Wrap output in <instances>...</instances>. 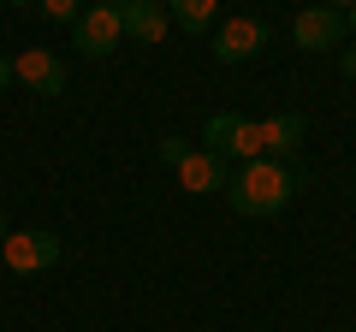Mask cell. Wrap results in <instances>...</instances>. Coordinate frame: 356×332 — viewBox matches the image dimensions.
I'll return each instance as SVG.
<instances>
[{
    "label": "cell",
    "instance_id": "7",
    "mask_svg": "<svg viewBox=\"0 0 356 332\" xmlns=\"http://www.w3.org/2000/svg\"><path fill=\"white\" fill-rule=\"evenodd\" d=\"M172 172H178V190H191V196H214V190L232 184V166L220 160L214 149H184V160H178Z\"/></svg>",
    "mask_w": 356,
    "mask_h": 332
},
{
    "label": "cell",
    "instance_id": "8",
    "mask_svg": "<svg viewBox=\"0 0 356 332\" xmlns=\"http://www.w3.org/2000/svg\"><path fill=\"white\" fill-rule=\"evenodd\" d=\"M13 72H18V83L36 90V95H65V65L54 60L48 48H24V53L13 60Z\"/></svg>",
    "mask_w": 356,
    "mask_h": 332
},
{
    "label": "cell",
    "instance_id": "4",
    "mask_svg": "<svg viewBox=\"0 0 356 332\" xmlns=\"http://www.w3.org/2000/svg\"><path fill=\"white\" fill-rule=\"evenodd\" d=\"M54 261H60V238L54 231H6L0 238V267L6 273H48Z\"/></svg>",
    "mask_w": 356,
    "mask_h": 332
},
{
    "label": "cell",
    "instance_id": "17",
    "mask_svg": "<svg viewBox=\"0 0 356 332\" xmlns=\"http://www.w3.org/2000/svg\"><path fill=\"white\" fill-rule=\"evenodd\" d=\"M344 30H350V36H356V6H350V13H344Z\"/></svg>",
    "mask_w": 356,
    "mask_h": 332
},
{
    "label": "cell",
    "instance_id": "10",
    "mask_svg": "<svg viewBox=\"0 0 356 332\" xmlns=\"http://www.w3.org/2000/svg\"><path fill=\"white\" fill-rule=\"evenodd\" d=\"M303 113H273V119H261V149H267V160H291L297 154V142H303Z\"/></svg>",
    "mask_w": 356,
    "mask_h": 332
},
{
    "label": "cell",
    "instance_id": "14",
    "mask_svg": "<svg viewBox=\"0 0 356 332\" xmlns=\"http://www.w3.org/2000/svg\"><path fill=\"white\" fill-rule=\"evenodd\" d=\"M13 83H18V72H13V60L0 53V90H13Z\"/></svg>",
    "mask_w": 356,
    "mask_h": 332
},
{
    "label": "cell",
    "instance_id": "15",
    "mask_svg": "<svg viewBox=\"0 0 356 332\" xmlns=\"http://www.w3.org/2000/svg\"><path fill=\"white\" fill-rule=\"evenodd\" d=\"M339 65H344V77L356 83V48H344V60H339Z\"/></svg>",
    "mask_w": 356,
    "mask_h": 332
},
{
    "label": "cell",
    "instance_id": "16",
    "mask_svg": "<svg viewBox=\"0 0 356 332\" xmlns=\"http://www.w3.org/2000/svg\"><path fill=\"white\" fill-rule=\"evenodd\" d=\"M321 6H332V13H350V6H356V0H321Z\"/></svg>",
    "mask_w": 356,
    "mask_h": 332
},
{
    "label": "cell",
    "instance_id": "13",
    "mask_svg": "<svg viewBox=\"0 0 356 332\" xmlns=\"http://www.w3.org/2000/svg\"><path fill=\"white\" fill-rule=\"evenodd\" d=\"M154 154H161L166 166H178V160H184V142H178V137H161V149H154Z\"/></svg>",
    "mask_w": 356,
    "mask_h": 332
},
{
    "label": "cell",
    "instance_id": "21",
    "mask_svg": "<svg viewBox=\"0 0 356 332\" xmlns=\"http://www.w3.org/2000/svg\"><path fill=\"white\" fill-rule=\"evenodd\" d=\"M0 273H6V267H0Z\"/></svg>",
    "mask_w": 356,
    "mask_h": 332
},
{
    "label": "cell",
    "instance_id": "2",
    "mask_svg": "<svg viewBox=\"0 0 356 332\" xmlns=\"http://www.w3.org/2000/svg\"><path fill=\"white\" fill-rule=\"evenodd\" d=\"M202 149H214L226 166H250L261 160V119H243V113H214L202 125Z\"/></svg>",
    "mask_w": 356,
    "mask_h": 332
},
{
    "label": "cell",
    "instance_id": "3",
    "mask_svg": "<svg viewBox=\"0 0 356 332\" xmlns=\"http://www.w3.org/2000/svg\"><path fill=\"white\" fill-rule=\"evenodd\" d=\"M125 42V13L119 6H107V0H95V6H83L72 24V48L83 53V60H107V53Z\"/></svg>",
    "mask_w": 356,
    "mask_h": 332
},
{
    "label": "cell",
    "instance_id": "19",
    "mask_svg": "<svg viewBox=\"0 0 356 332\" xmlns=\"http://www.w3.org/2000/svg\"><path fill=\"white\" fill-rule=\"evenodd\" d=\"M6 6H36V0H6Z\"/></svg>",
    "mask_w": 356,
    "mask_h": 332
},
{
    "label": "cell",
    "instance_id": "5",
    "mask_svg": "<svg viewBox=\"0 0 356 332\" xmlns=\"http://www.w3.org/2000/svg\"><path fill=\"white\" fill-rule=\"evenodd\" d=\"M344 36H350V30H344V13H332V6H321V0L291 18V42L303 53H327V48H339Z\"/></svg>",
    "mask_w": 356,
    "mask_h": 332
},
{
    "label": "cell",
    "instance_id": "9",
    "mask_svg": "<svg viewBox=\"0 0 356 332\" xmlns=\"http://www.w3.org/2000/svg\"><path fill=\"white\" fill-rule=\"evenodd\" d=\"M166 30H172V13H166V0H131V6H125V36H131V42L154 48Z\"/></svg>",
    "mask_w": 356,
    "mask_h": 332
},
{
    "label": "cell",
    "instance_id": "20",
    "mask_svg": "<svg viewBox=\"0 0 356 332\" xmlns=\"http://www.w3.org/2000/svg\"><path fill=\"white\" fill-rule=\"evenodd\" d=\"M107 6H119V13H125V6H131V0H107Z\"/></svg>",
    "mask_w": 356,
    "mask_h": 332
},
{
    "label": "cell",
    "instance_id": "11",
    "mask_svg": "<svg viewBox=\"0 0 356 332\" xmlns=\"http://www.w3.org/2000/svg\"><path fill=\"white\" fill-rule=\"evenodd\" d=\"M166 13H172L178 30H191V36H214V13L220 0H166Z\"/></svg>",
    "mask_w": 356,
    "mask_h": 332
},
{
    "label": "cell",
    "instance_id": "1",
    "mask_svg": "<svg viewBox=\"0 0 356 332\" xmlns=\"http://www.w3.org/2000/svg\"><path fill=\"white\" fill-rule=\"evenodd\" d=\"M297 190H303V166L267 160V154H261V160H250V166H238V172H232V184H226L232 208H238V214H250V219L280 214Z\"/></svg>",
    "mask_w": 356,
    "mask_h": 332
},
{
    "label": "cell",
    "instance_id": "12",
    "mask_svg": "<svg viewBox=\"0 0 356 332\" xmlns=\"http://www.w3.org/2000/svg\"><path fill=\"white\" fill-rule=\"evenodd\" d=\"M42 18H54V24H77V13H83V0H36Z\"/></svg>",
    "mask_w": 356,
    "mask_h": 332
},
{
    "label": "cell",
    "instance_id": "18",
    "mask_svg": "<svg viewBox=\"0 0 356 332\" xmlns=\"http://www.w3.org/2000/svg\"><path fill=\"white\" fill-rule=\"evenodd\" d=\"M6 231H13V219H6V208H0V238H6Z\"/></svg>",
    "mask_w": 356,
    "mask_h": 332
},
{
    "label": "cell",
    "instance_id": "6",
    "mask_svg": "<svg viewBox=\"0 0 356 332\" xmlns=\"http://www.w3.org/2000/svg\"><path fill=\"white\" fill-rule=\"evenodd\" d=\"M261 48H267L261 18H226V24H214V60L220 65H250Z\"/></svg>",
    "mask_w": 356,
    "mask_h": 332
}]
</instances>
